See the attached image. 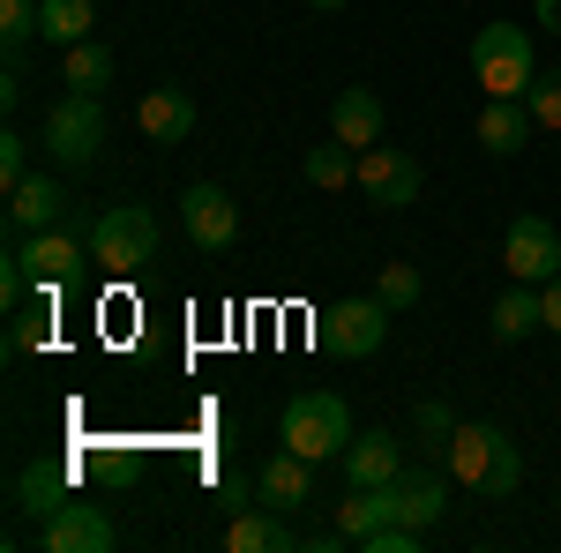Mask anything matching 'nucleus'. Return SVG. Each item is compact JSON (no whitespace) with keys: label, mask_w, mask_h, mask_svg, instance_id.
Returning <instances> with one entry per match:
<instances>
[{"label":"nucleus","mask_w":561,"mask_h":553,"mask_svg":"<svg viewBox=\"0 0 561 553\" xmlns=\"http://www.w3.org/2000/svg\"><path fill=\"white\" fill-rule=\"evenodd\" d=\"M442 464H449V479H465V486L486 494V502H510V494L524 486V449L494 419H465Z\"/></svg>","instance_id":"f257e3e1"},{"label":"nucleus","mask_w":561,"mask_h":553,"mask_svg":"<svg viewBox=\"0 0 561 553\" xmlns=\"http://www.w3.org/2000/svg\"><path fill=\"white\" fill-rule=\"evenodd\" d=\"M83 232H68V224H53V232H15V255H23V269H31V285L38 292H60L76 269H83Z\"/></svg>","instance_id":"1a4fd4ad"},{"label":"nucleus","mask_w":561,"mask_h":553,"mask_svg":"<svg viewBox=\"0 0 561 553\" xmlns=\"http://www.w3.org/2000/svg\"><path fill=\"white\" fill-rule=\"evenodd\" d=\"M180 224H187V240L203 247V255H225L232 240H240V203L210 187V180H195L187 195H180Z\"/></svg>","instance_id":"6e6552de"},{"label":"nucleus","mask_w":561,"mask_h":553,"mask_svg":"<svg viewBox=\"0 0 561 553\" xmlns=\"http://www.w3.org/2000/svg\"><path fill=\"white\" fill-rule=\"evenodd\" d=\"M68 210H76V203H68V187H60V180H45V172H31L23 187H8V224H15V232H53Z\"/></svg>","instance_id":"ddd939ff"},{"label":"nucleus","mask_w":561,"mask_h":553,"mask_svg":"<svg viewBox=\"0 0 561 553\" xmlns=\"http://www.w3.org/2000/svg\"><path fill=\"white\" fill-rule=\"evenodd\" d=\"M330 135L352 142V150H375V142H382V97L359 90V83H345V90H337V105H330Z\"/></svg>","instance_id":"dca6fc26"},{"label":"nucleus","mask_w":561,"mask_h":553,"mask_svg":"<svg viewBox=\"0 0 561 553\" xmlns=\"http://www.w3.org/2000/svg\"><path fill=\"white\" fill-rule=\"evenodd\" d=\"M539 307H547V330L561 337V277H547V285H539Z\"/></svg>","instance_id":"2f4dec72"},{"label":"nucleus","mask_w":561,"mask_h":553,"mask_svg":"<svg viewBox=\"0 0 561 553\" xmlns=\"http://www.w3.org/2000/svg\"><path fill=\"white\" fill-rule=\"evenodd\" d=\"M150 255H158V217L142 210V203H121V210L98 217V232H90V262H105L113 277H135Z\"/></svg>","instance_id":"39448f33"},{"label":"nucleus","mask_w":561,"mask_h":553,"mask_svg":"<svg viewBox=\"0 0 561 553\" xmlns=\"http://www.w3.org/2000/svg\"><path fill=\"white\" fill-rule=\"evenodd\" d=\"M307 8H345V0H307Z\"/></svg>","instance_id":"72a5a7b5"},{"label":"nucleus","mask_w":561,"mask_h":553,"mask_svg":"<svg viewBox=\"0 0 561 553\" xmlns=\"http://www.w3.org/2000/svg\"><path fill=\"white\" fill-rule=\"evenodd\" d=\"M539 23H547V31L561 38V0H539Z\"/></svg>","instance_id":"473e14b6"},{"label":"nucleus","mask_w":561,"mask_h":553,"mask_svg":"<svg viewBox=\"0 0 561 553\" xmlns=\"http://www.w3.org/2000/svg\"><path fill=\"white\" fill-rule=\"evenodd\" d=\"M38 546L45 553H105L113 546V516L98 509V502H76V494H68V502L38 523Z\"/></svg>","instance_id":"9d476101"},{"label":"nucleus","mask_w":561,"mask_h":553,"mask_svg":"<svg viewBox=\"0 0 561 553\" xmlns=\"http://www.w3.org/2000/svg\"><path fill=\"white\" fill-rule=\"evenodd\" d=\"M479 150H494V158H517L524 142H531V135H539V120H531V105H524V97H486V105H479Z\"/></svg>","instance_id":"4468645a"},{"label":"nucleus","mask_w":561,"mask_h":553,"mask_svg":"<svg viewBox=\"0 0 561 553\" xmlns=\"http://www.w3.org/2000/svg\"><path fill=\"white\" fill-rule=\"evenodd\" d=\"M135 120H142L150 142H187V135H195V97H187L180 83H158L142 105H135Z\"/></svg>","instance_id":"f3484780"},{"label":"nucleus","mask_w":561,"mask_h":553,"mask_svg":"<svg viewBox=\"0 0 561 553\" xmlns=\"http://www.w3.org/2000/svg\"><path fill=\"white\" fill-rule=\"evenodd\" d=\"M90 23H98L90 0H38V38L45 45H83Z\"/></svg>","instance_id":"4be33fe9"},{"label":"nucleus","mask_w":561,"mask_h":553,"mask_svg":"<svg viewBox=\"0 0 561 553\" xmlns=\"http://www.w3.org/2000/svg\"><path fill=\"white\" fill-rule=\"evenodd\" d=\"M53 344V292H38L31 314H15V330H8V352H45Z\"/></svg>","instance_id":"393cba45"},{"label":"nucleus","mask_w":561,"mask_h":553,"mask_svg":"<svg viewBox=\"0 0 561 553\" xmlns=\"http://www.w3.org/2000/svg\"><path fill=\"white\" fill-rule=\"evenodd\" d=\"M502 262H510L517 285H547V277H561V232L547 217H517L510 240H502Z\"/></svg>","instance_id":"9b49d317"},{"label":"nucleus","mask_w":561,"mask_h":553,"mask_svg":"<svg viewBox=\"0 0 561 553\" xmlns=\"http://www.w3.org/2000/svg\"><path fill=\"white\" fill-rule=\"evenodd\" d=\"M352 441V412L345 396H330V389H300L293 404H285V449H300V457H345Z\"/></svg>","instance_id":"7ed1b4c3"},{"label":"nucleus","mask_w":561,"mask_h":553,"mask_svg":"<svg viewBox=\"0 0 561 553\" xmlns=\"http://www.w3.org/2000/svg\"><path fill=\"white\" fill-rule=\"evenodd\" d=\"M404 471V441L397 434H352L345 441V479L352 486H382Z\"/></svg>","instance_id":"a211bd4d"},{"label":"nucleus","mask_w":561,"mask_h":553,"mask_svg":"<svg viewBox=\"0 0 561 553\" xmlns=\"http://www.w3.org/2000/svg\"><path fill=\"white\" fill-rule=\"evenodd\" d=\"M0 38H8V53H23V38H38V0H0Z\"/></svg>","instance_id":"bb28decb"},{"label":"nucleus","mask_w":561,"mask_h":553,"mask_svg":"<svg viewBox=\"0 0 561 553\" xmlns=\"http://www.w3.org/2000/svg\"><path fill=\"white\" fill-rule=\"evenodd\" d=\"M531 330H547V307H539V285H510V292L494 299V337L517 344Z\"/></svg>","instance_id":"6ab92c4d"},{"label":"nucleus","mask_w":561,"mask_h":553,"mask_svg":"<svg viewBox=\"0 0 561 553\" xmlns=\"http://www.w3.org/2000/svg\"><path fill=\"white\" fill-rule=\"evenodd\" d=\"M255 494H262L277 516H293L307 494H314V457H300V449H277V457L262 464V486H255Z\"/></svg>","instance_id":"2eb2a0df"},{"label":"nucleus","mask_w":561,"mask_h":553,"mask_svg":"<svg viewBox=\"0 0 561 553\" xmlns=\"http://www.w3.org/2000/svg\"><path fill=\"white\" fill-rule=\"evenodd\" d=\"M472 83L486 97H524L539 83V53H531L524 23H479L472 31Z\"/></svg>","instance_id":"f03ea898"},{"label":"nucleus","mask_w":561,"mask_h":553,"mask_svg":"<svg viewBox=\"0 0 561 553\" xmlns=\"http://www.w3.org/2000/svg\"><path fill=\"white\" fill-rule=\"evenodd\" d=\"M524 105H531V120H539V128L554 135V128H561V68H554V76H539V83L524 90Z\"/></svg>","instance_id":"cd10ccee"},{"label":"nucleus","mask_w":561,"mask_h":553,"mask_svg":"<svg viewBox=\"0 0 561 553\" xmlns=\"http://www.w3.org/2000/svg\"><path fill=\"white\" fill-rule=\"evenodd\" d=\"M300 546V531H293V516H277L270 502H248V509H232L225 523V553H293Z\"/></svg>","instance_id":"f8f14e48"},{"label":"nucleus","mask_w":561,"mask_h":553,"mask_svg":"<svg viewBox=\"0 0 561 553\" xmlns=\"http://www.w3.org/2000/svg\"><path fill=\"white\" fill-rule=\"evenodd\" d=\"M337 531H345L352 546H359V539L375 531V502H367V486H352V502H345V509H337Z\"/></svg>","instance_id":"c756f323"},{"label":"nucleus","mask_w":561,"mask_h":553,"mask_svg":"<svg viewBox=\"0 0 561 553\" xmlns=\"http://www.w3.org/2000/svg\"><path fill=\"white\" fill-rule=\"evenodd\" d=\"M375 292H382L389 307H420V292H427V277H420L412 262H389V269H382V285H375Z\"/></svg>","instance_id":"a878e982"},{"label":"nucleus","mask_w":561,"mask_h":553,"mask_svg":"<svg viewBox=\"0 0 561 553\" xmlns=\"http://www.w3.org/2000/svg\"><path fill=\"white\" fill-rule=\"evenodd\" d=\"M23 180H31V142L0 135V187H23Z\"/></svg>","instance_id":"7c9ffc66"},{"label":"nucleus","mask_w":561,"mask_h":553,"mask_svg":"<svg viewBox=\"0 0 561 553\" xmlns=\"http://www.w3.org/2000/svg\"><path fill=\"white\" fill-rule=\"evenodd\" d=\"M389 307L382 292L375 299H337V307H322V322H314V344L330 352V359H375L389 337Z\"/></svg>","instance_id":"20e7f679"},{"label":"nucleus","mask_w":561,"mask_h":553,"mask_svg":"<svg viewBox=\"0 0 561 553\" xmlns=\"http://www.w3.org/2000/svg\"><path fill=\"white\" fill-rule=\"evenodd\" d=\"M307 180L330 187V195L352 187V180H359V150H352V142H314V150H307Z\"/></svg>","instance_id":"5701e85b"},{"label":"nucleus","mask_w":561,"mask_h":553,"mask_svg":"<svg viewBox=\"0 0 561 553\" xmlns=\"http://www.w3.org/2000/svg\"><path fill=\"white\" fill-rule=\"evenodd\" d=\"M60 502H68V471H60V464H23V479H15V509L45 523Z\"/></svg>","instance_id":"412c9836"},{"label":"nucleus","mask_w":561,"mask_h":553,"mask_svg":"<svg viewBox=\"0 0 561 553\" xmlns=\"http://www.w3.org/2000/svg\"><path fill=\"white\" fill-rule=\"evenodd\" d=\"M98 142H105V113H98V97H60L53 113H45V158L60 172H83L98 165Z\"/></svg>","instance_id":"423d86ee"},{"label":"nucleus","mask_w":561,"mask_h":553,"mask_svg":"<svg viewBox=\"0 0 561 553\" xmlns=\"http://www.w3.org/2000/svg\"><path fill=\"white\" fill-rule=\"evenodd\" d=\"M375 210H412L420 203V158L412 150H397V142H375V150H359V180H352Z\"/></svg>","instance_id":"0eeeda50"},{"label":"nucleus","mask_w":561,"mask_h":553,"mask_svg":"<svg viewBox=\"0 0 561 553\" xmlns=\"http://www.w3.org/2000/svg\"><path fill=\"white\" fill-rule=\"evenodd\" d=\"M412 441H420V457H449V441H457V412L427 396V404L412 412Z\"/></svg>","instance_id":"b1692460"},{"label":"nucleus","mask_w":561,"mask_h":553,"mask_svg":"<svg viewBox=\"0 0 561 553\" xmlns=\"http://www.w3.org/2000/svg\"><path fill=\"white\" fill-rule=\"evenodd\" d=\"M420 539H427L420 523H375L359 546H367V553H420Z\"/></svg>","instance_id":"c85d7f7f"},{"label":"nucleus","mask_w":561,"mask_h":553,"mask_svg":"<svg viewBox=\"0 0 561 553\" xmlns=\"http://www.w3.org/2000/svg\"><path fill=\"white\" fill-rule=\"evenodd\" d=\"M60 83L76 90V97H98V90L113 83V53H105V38L68 45V60H60Z\"/></svg>","instance_id":"aec40b11"}]
</instances>
